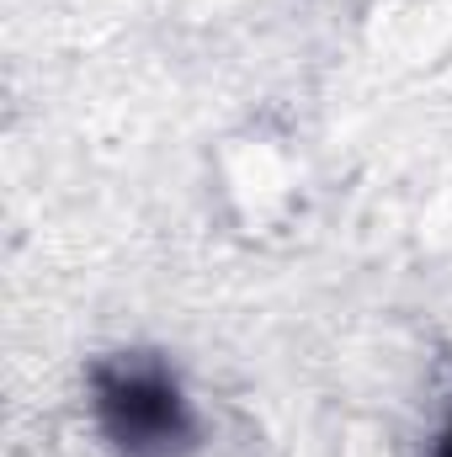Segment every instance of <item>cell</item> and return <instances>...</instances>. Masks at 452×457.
<instances>
[{"mask_svg": "<svg viewBox=\"0 0 452 457\" xmlns=\"http://www.w3.org/2000/svg\"><path fill=\"white\" fill-rule=\"evenodd\" d=\"M91 383H96V420L122 457H181L192 447L187 399L155 356L102 361Z\"/></svg>", "mask_w": 452, "mask_h": 457, "instance_id": "1", "label": "cell"}, {"mask_svg": "<svg viewBox=\"0 0 452 457\" xmlns=\"http://www.w3.org/2000/svg\"><path fill=\"white\" fill-rule=\"evenodd\" d=\"M448 457H452V436H448Z\"/></svg>", "mask_w": 452, "mask_h": 457, "instance_id": "2", "label": "cell"}]
</instances>
